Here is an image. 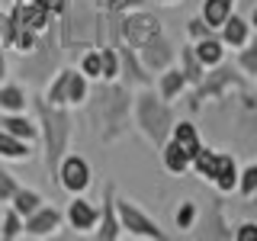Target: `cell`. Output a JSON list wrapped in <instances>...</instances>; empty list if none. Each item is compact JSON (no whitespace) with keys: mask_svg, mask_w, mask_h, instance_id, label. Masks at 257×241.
<instances>
[{"mask_svg":"<svg viewBox=\"0 0 257 241\" xmlns=\"http://www.w3.org/2000/svg\"><path fill=\"white\" fill-rule=\"evenodd\" d=\"M55 177H58V183L68 193H80V190L90 187V164H87L84 158H77V155H68V158L58 161Z\"/></svg>","mask_w":257,"mask_h":241,"instance_id":"obj_2","label":"cell"},{"mask_svg":"<svg viewBox=\"0 0 257 241\" xmlns=\"http://www.w3.org/2000/svg\"><path fill=\"white\" fill-rule=\"evenodd\" d=\"M119 228H122V225L116 222V199H109V193H106L103 219H100V231H96V238H100V241H112V238H119Z\"/></svg>","mask_w":257,"mask_h":241,"instance_id":"obj_13","label":"cell"},{"mask_svg":"<svg viewBox=\"0 0 257 241\" xmlns=\"http://www.w3.org/2000/svg\"><path fill=\"white\" fill-rule=\"evenodd\" d=\"M183 80H187V77H183V71H167L164 80H161V96H164V100H171V96L183 87Z\"/></svg>","mask_w":257,"mask_h":241,"instance_id":"obj_22","label":"cell"},{"mask_svg":"<svg viewBox=\"0 0 257 241\" xmlns=\"http://www.w3.org/2000/svg\"><path fill=\"white\" fill-rule=\"evenodd\" d=\"M45 10L52 16H61L64 10H68V0H45Z\"/></svg>","mask_w":257,"mask_h":241,"instance_id":"obj_31","label":"cell"},{"mask_svg":"<svg viewBox=\"0 0 257 241\" xmlns=\"http://www.w3.org/2000/svg\"><path fill=\"white\" fill-rule=\"evenodd\" d=\"M32 4H42V7H45V0H32Z\"/></svg>","mask_w":257,"mask_h":241,"instance_id":"obj_35","label":"cell"},{"mask_svg":"<svg viewBox=\"0 0 257 241\" xmlns=\"http://www.w3.org/2000/svg\"><path fill=\"white\" fill-rule=\"evenodd\" d=\"M109 10H125V7H142L145 0H106Z\"/></svg>","mask_w":257,"mask_h":241,"instance_id":"obj_32","label":"cell"},{"mask_svg":"<svg viewBox=\"0 0 257 241\" xmlns=\"http://www.w3.org/2000/svg\"><path fill=\"white\" fill-rule=\"evenodd\" d=\"M125 36L132 39V45H145L148 39L158 36V20L155 16H132L125 23Z\"/></svg>","mask_w":257,"mask_h":241,"instance_id":"obj_8","label":"cell"},{"mask_svg":"<svg viewBox=\"0 0 257 241\" xmlns=\"http://www.w3.org/2000/svg\"><path fill=\"white\" fill-rule=\"evenodd\" d=\"M80 71L84 77H103V52H87L80 58Z\"/></svg>","mask_w":257,"mask_h":241,"instance_id":"obj_21","label":"cell"},{"mask_svg":"<svg viewBox=\"0 0 257 241\" xmlns=\"http://www.w3.org/2000/svg\"><path fill=\"white\" fill-rule=\"evenodd\" d=\"M0 129L16 135V139H23V142H29V145L39 139V126L32 123V119H26L23 112H4V116H0Z\"/></svg>","mask_w":257,"mask_h":241,"instance_id":"obj_7","label":"cell"},{"mask_svg":"<svg viewBox=\"0 0 257 241\" xmlns=\"http://www.w3.org/2000/svg\"><path fill=\"white\" fill-rule=\"evenodd\" d=\"M193 215H196V206H193V203H183L180 212H177V225H180V228H190Z\"/></svg>","mask_w":257,"mask_h":241,"instance_id":"obj_27","label":"cell"},{"mask_svg":"<svg viewBox=\"0 0 257 241\" xmlns=\"http://www.w3.org/2000/svg\"><path fill=\"white\" fill-rule=\"evenodd\" d=\"M100 222V209H96L93 203H87V199H71V206H68V225L71 228H77V231H87V228H93V225Z\"/></svg>","mask_w":257,"mask_h":241,"instance_id":"obj_6","label":"cell"},{"mask_svg":"<svg viewBox=\"0 0 257 241\" xmlns=\"http://www.w3.org/2000/svg\"><path fill=\"white\" fill-rule=\"evenodd\" d=\"M116 209H119V219H122V228L132 238H155V241L164 238V231H161L158 225L148 219V215H142L135 206H128L125 199H116Z\"/></svg>","mask_w":257,"mask_h":241,"instance_id":"obj_3","label":"cell"},{"mask_svg":"<svg viewBox=\"0 0 257 241\" xmlns=\"http://www.w3.org/2000/svg\"><path fill=\"white\" fill-rule=\"evenodd\" d=\"M161 161H164V167H167L171 174H187V167L193 164V158H190L174 139L164 145V151H161Z\"/></svg>","mask_w":257,"mask_h":241,"instance_id":"obj_12","label":"cell"},{"mask_svg":"<svg viewBox=\"0 0 257 241\" xmlns=\"http://www.w3.org/2000/svg\"><path fill=\"white\" fill-rule=\"evenodd\" d=\"M29 106V96L20 84H0V112H23Z\"/></svg>","mask_w":257,"mask_h":241,"instance_id":"obj_11","label":"cell"},{"mask_svg":"<svg viewBox=\"0 0 257 241\" xmlns=\"http://www.w3.org/2000/svg\"><path fill=\"white\" fill-rule=\"evenodd\" d=\"M0 158H7V161H29L32 158V145L0 129Z\"/></svg>","mask_w":257,"mask_h":241,"instance_id":"obj_9","label":"cell"},{"mask_svg":"<svg viewBox=\"0 0 257 241\" xmlns=\"http://www.w3.org/2000/svg\"><path fill=\"white\" fill-rule=\"evenodd\" d=\"M161 4H174V0H161Z\"/></svg>","mask_w":257,"mask_h":241,"instance_id":"obj_36","label":"cell"},{"mask_svg":"<svg viewBox=\"0 0 257 241\" xmlns=\"http://www.w3.org/2000/svg\"><path fill=\"white\" fill-rule=\"evenodd\" d=\"M238 190L244 193V196H254L257 193V164L244 167V171L238 174Z\"/></svg>","mask_w":257,"mask_h":241,"instance_id":"obj_24","label":"cell"},{"mask_svg":"<svg viewBox=\"0 0 257 241\" xmlns=\"http://www.w3.org/2000/svg\"><path fill=\"white\" fill-rule=\"evenodd\" d=\"M20 235H23V215L10 206L4 215H0V238L13 241V238H20Z\"/></svg>","mask_w":257,"mask_h":241,"instance_id":"obj_18","label":"cell"},{"mask_svg":"<svg viewBox=\"0 0 257 241\" xmlns=\"http://www.w3.org/2000/svg\"><path fill=\"white\" fill-rule=\"evenodd\" d=\"M228 16H231V0H206L203 20L209 23V29H222V23Z\"/></svg>","mask_w":257,"mask_h":241,"instance_id":"obj_14","label":"cell"},{"mask_svg":"<svg viewBox=\"0 0 257 241\" xmlns=\"http://www.w3.org/2000/svg\"><path fill=\"white\" fill-rule=\"evenodd\" d=\"M187 32L193 39H209V23L206 20H193L190 26H187Z\"/></svg>","mask_w":257,"mask_h":241,"instance_id":"obj_28","label":"cell"},{"mask_svg":"<svg viewBox=\"0 0 257 241\" xmlns=\"http://www.w3.org/2000/svg\"><path fill=\"white\" fill-rule=\"evenodd\" d=\"M16 190H20V183H16V177H13L10 171H7L4 164H0V203H10Z\"/></svg>","mask_w":257,"mask_h":241,"instance_id":"obj_23","label":"cell"},{"mask_svg":"<svg viewBox=\"0 0 257 241\" xmlns=\"http://www.w3.org/2000/svg\"><path fill=\"white\" fill-rule=\"evenodd\" d=\"M174 142L180 145V148L187 151L190 158L196 155L199 148H203V145H199V135H196V126H193V123H177V129H174Z\"/></svg>","mask_w":257,"mask_h":241,"instance_id":"obj_17","label":"cell"},{"mask_svg":"<svg viewBox=\"0 0 257 241\" xmlns=\"http://www.w3.org/2000/svg\"><path fill=\"white\" fill-rule=\"evenodd\" d=\"M4 77H7V58H4V48H0V84H4Z\"/></svg>","mask_w":257,"mask_h":241,"instance_id":"obj_33","label":"cell"},{"mask_svg":"<svg viewBox=\"0 0 257 241\" xmlns=\"http://www.w3.org/2000/svg\"><path fill=\"white\" fill-rule=\"evenodd\" d=\"M61 225V212L55 206H39L32 215L23 219V235L26 238H48Z\"/></svg>","mask_w":257,"mask_h":241,"instance_id":"obj_4","label":"cell"},{"mask_svg":"<svg viewBox=\"0 0 257 241\" xmlns=\"http://www.w3.org/2000/svg\"><path fill=\"white\" fill-rule=\"evenodd\" d=\"M183 61H187V74H183L187 80H199V77H203V68H199L203 61L196 58V52H193V48H187V52H183Z\"/></svg>","mask_w":257,"mask_h":241,"instance_id":"obj_25","label":"cell"},{"mask_svg":"<svg viewBox=\"0 0 257 241\" xmlns=\"http://www.w3.org/2000/svg\"><path fill=\"white\" fill-rule=\"evenodd\" d=\"M209 180L215 183L222 193H231L238 187V167H235V158L231 155H215V164H212V174Z\"/></svg>","mask_w":257,"mask_h":241,"instance_id":"obj_5","label":"cell"},{"mask_svg":"<svg viewBox=\"0 0 257 241\" xmlns=\"http://www.w3.org/2000/svg\"><path fill=\"white\" fill-rule=\"evenodd\" d=\"M238 241H257V225H241V228L235 231Z\"/></svg>","mask_w":257,"mask_h":241,"instance_id":"obj_30","label":"cell"},{"mask_svg":"<svg viewBox=\"0 0 257 241\" xmlns=\"http://www.w3.org/2000/svg\"><path fill=\"white\" fill-rule=\"evenodd\" d=\"M68 80H71V68L58 71V77L48 84V90H45L42 100L52 103V106H64V103H68Z\"/></svg>","mask_w":257,"mask_h":241,"instance_id":"obj_15","label":"cell"},{"mask_svg":"<svg viewBox=\"0 0 257 241\" xmlns=\"http://www.w3.org/2000/svg\"><path fill=\"white\" fill-rule=\"evenodd\" d=\"M87 100V77L84 71H71L68 80V103H84Z\"/></svg>","mask_w":257,"mask_h":241,"instance_id":"obj_20","label":"cell"},{"mask_svg":"<svg viewBox=\"0 0 257 241\" xmlns=\"http://www.w3.org/2000/svg\"><path fill=\"white\" fill-rule=\"evenodd\" d=\"M10 206L16 209V212H20L23 215V219H26V215H32V212H36V209L39 206H42V196H39V193L36 190H26V187H20V190H16L13 193V199H10Z\"/></svg>","mask_w":257,"mask_h":241,"instance_id":"obj_16","label":"cell"},{"mask_svg":"<svg viewBox=\"0 0 257 241\" xmlns=\"http://www.w3.org/2000/svg\"><path fill=\"white\" fill-rule=\"evenodd\" d=\"M241 64H244L247 71H257V45H251L244 55H241Z\"/></svg>","mask_w":257,"mask_h":241,"instance_id":"obj_29","label":"cell"},{"mask_svg":"<svg viewBox=\"0 0 257 241\" xmlns=\"http://www.w3.org/2000/svg\"><path fill=\"white\" fill-rule=\"evenodd\" d=\"M251 26H254V29H257V10H254V16H251Z\"/></svg>","mask_w":257,"mask_h":241,"instance_id":"obj_34","label":"cell"},{"mask_svg":"<svg viewBox=\"0 0 257 241\" xmlns=\"http://www.w3.org/2000/svg\"><path fill=\"white\" fill-rule=\"evenodd\" d=\"M119 74V64H116V52L112 48H103V77L106 80H112Z\"/></svg>","mask_w":257,"mask_h":241,"instance_id":"obj_26","label":"cell"},{"mask_svg":"<svg viewBox=\"0 0 257 241\" xmlns=\"http://www.w3.org/2000/svg\"><path fill=\"white\" fill-rule=\"evenodd\" d=\"M247 32H251V23L231 13L228 20L222 23V42L225 45H235V48L238 45H247Z\"/></svg>","mask_w":257,"mask_h":241,"instance_id":"obj_10","label":"cell"},{"mask_svg":"<svg viewBox=\"0 0 257 241\" xmlns=\"http://www.w3.org/2000/svg\"><path fill=\"white\" fill-rule=\"evenodd\" d=\"M222 55H225V48L219 39H199V45H196V58L203 61V64H219L222 61Z\"/></svg>","mask_w":257,"mask_h":241,"instance_id":"obj_19","label":"cell"},{"mask_svg":"<svg viewBox=\"0 0 257 241\" xmlns=\"http://www.w3.org/2000/svg\"><path fill=\"white\" fill-rule=\"evenodd\" d=\"M36 109L42 116V139H45V158H48V167L52 174L58 171V161L68 148V132H71V123H68V112H61V106H52L45 100H36Z\"/></svg>","mask_w":257,"mask_h":241,"instance_id":"obj_1","label":"cell"}]
</instances>
